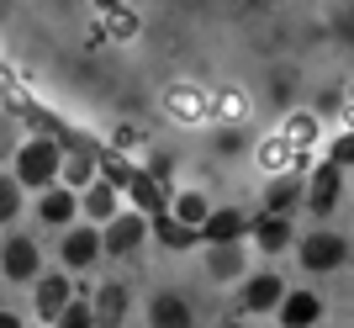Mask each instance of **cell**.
I'll return each mask as SVG.
<instances>
[{"label":"cell","instance_id":"1","mask_svg":"<svg viewBox=\"0 0 354 328\" xmlns=\"http://www.w3.org/2000/svg\"><path fill=\"white\" fill-rule=\"evenodd\" d=\"M59 143L53 138H32V143H16V180L21 185H48V180L59 175Z\"/></svg>","mask_w":354,"mask_h":328},{"label":"cell","instance_id":"2","mask_svg":"<svg viewBox=\"0 0 354 328\" xmlns=\"http://www.w3.org/2000/svg\"><path fill=\"white\" fill-rule=\"evenodd\" d=\"M143 239H148L143 212H111V217H106V233H101V249H111V254H133Z\"/></svg>","mask_w":354,"mask_h":328},{"label":"cell","instance_id":"3","mask_svg":"<svg viewBox=\"0 0 354 328\" xmlns=\"http://www.w3.org/2000/svg\"><path fill=\"white\" fill-rule=\"evenodd\" d=\"M0 265H6L11 281H37V275H43V254H37V244H32V239L16 233V239L6 244V254H0Z\"/></svg>","mask_w":354,"mask_h":328},{"label":"cell","instance_id":"4","mask_svg":"<svg viewBox=\"0 0 354 328\" xmlns=\"http://www.w3.org/2000/svg\"><path fill=\"white\" fill-rule=\"evenodd\" d=\"M344 254H349V249H344L339 233H312V239L301 244V265H307V270H339Z\"/></svg>","mask_w":354,"mask_h":328},{"label":"cell","instance_id":"5","mask_svg":"<svg viewBox=\"0 0 354 328\" xmlns=\"http://www.w3.org/2000/svg\"><path fill=\"white\" fill-rule=\"evenodd\" d=\"M307 191H312V196H307V207L317 212V217H328V212L339 207V191H344V175H339V164L328 159L323 170L312 175V185H307Z\"/></svg>","mask_w":354,"mask_h":328},{"label":"cell","instance_id":"6","mask_svg":"<svg viewBox=\"0 0 354 328\" xmlns=\"http://www.w3.org/2000/svg\"><path fill=\"white\" fill-rule=\"evenodd\" d=\"M64 302H69V275H37V318L59 323Z\"/></svg>","mask_w":354,"mask_h":328},{"label":"cell","instance_id":"7","mask_svg":"<svg viewBox=\"0 0 354 328\" xmlns=\"http://www.w3.org/2000/svg\"><path fill=\"white\" fill-rule=\"evenodd\" d=\"M281 297H286L281 275H254V281L243 286V307H249V313H270V307H281Z\"/></svg>","mask_w":354,"mask_h":328},{"label":"cell","instance_id":"8","mask_svg":"<svg viewBox=\"0 0 354 328\" xmlns=\"http://www.w3.org/2000/svg\"><path fill=\"white\" fill-rule=\"evenodd\" d=\"M95 254H101V233H90V228L64 233V265H69V270H85Z\"/></svg>","mask_w":354,"mask_h":328},{"label":"cell","instance_id":"9","mask_svg":"<svg viewBox=\"0 0 354 328\" xmlns=\"http://www.w3.org/2000/svg\"><path fill=\"white\" fill-rule=\"evenodd\" d=\"M249 233H254V244H259V249H270V254H281L286 244H291V223H286V212H265Z\"/></svg>","mask_w":354,"mask_h":328},{"label":"cell","instance_id":"10","mask_svg":"<svg viewBox=\"0 0 354 328\" xmlns=\"http://www.w3.org/2000/svg\"><path fill=\"white\" fill-rule=\"evenodd\" d=\"M243 249H238V239L233 244H212V254H207V275L212 281H233V275H243Z\"/></svg>","mask_w":354,"mask_h":328},{"label":"cell","instance_id":"11","mask_svg":"<svg viewBox=\"0 0 354 328\" xmlns=\"http://www.w3.org/2000/svg\"><path fill=\"white\" fill-rule=\"evenodd\" d=\"M127 286L122 281H111V286H101V297H95V323H122L127 318Z\"/></svg>","mask_w":354,"mask_h":328},{"label":"cell","instance_id":"12","mask_svg":"<svg viewBox=\"0 0 354 328\" xmlns=\"http://www.w3.org/2000/svg\"><path fill=\"white\" fill-rule=\"evenodd\" d=\"M148 323L153 328H185L191 323V307H185L180 297H153L148 302Z\"/></svg>","mask_w":354,"mask_h":328},{"label":"cell","instance_id":"13","mask_svg":"<svg viewBox=\"0 0 354 328\" xmlns=\"http://www.w3.org/2000/svg\"><path fill=\"white\" fill-rule=\"evenodd\" d=\"M281 313H286V323H291V328H307V323H317L323 302L312 297V291H291V297H281Z\"/></svg>","mask_w":354,"mask_h":328},{"label":"cell","instance_id":"14","mask_svg":"<svg viewBox=\"0 0 354 328\" xmlns=\"http://www.w3.org/2000/svg\"><path fill=\"white\" fill-rule=\"evenodd\" d=\"M153 239H159L164 249H191V244H196V228H191V223H180L175 212H169V217L159 212V223H153Z\"/></svg>","mask_w":354,"mask_h":328},{"label":"cell","instance_id":"15","mask_svg":"<svg viewBox=\"0 0 354 328\" xmlns=\"http://www.w3.org/2000/svg\"><path fill=\"white\" fill-rule=\"evenodd\" d=\"M201 233H207V244H233L238 233H243V217H238V212H207V217H201Z\"/></svg>","mask_w":354,"mask_h":328},{"label":"cell","instance_id":"16","mask_svg":"<svg viewBox=\"0 0 354 328\" xmlns=\"http://www.w3.org/2000/svg\"><path fill=\"white\" fill-rule=\"evenodd\" d=\"M127 185H133V201H138L143 212H164V196H169V191H164V180H153L148 170H143V175L133 170V180H127Z\"/></svg>","mask_w":354,"mask_h":328},{"label":"cell","instance_id":"17","mask_svg":"<svg viewBox=\"0 0 354 328\" xmlns=\"http://www.w3.org/2000/svg\"><path fill=\"white\" fill-rule=\"evenodd\" d=\"M85 212L95 217V223H106V217L117 212V185H111V180H101V185H85Z\"/></svg>","mask_w":354,"mask_h":328},{"label":"cell","instance_id":"18","mask_svg":"<svg viewBox=\"0 0 354 328\" xmlns=\"http://www.w3.org/2000/svg\"><path fill=\"white\" fill-rule=\"evenodd\" d=\"M59 175L69 180L74 191H85V185H90V175H95V149H80L69 164H59Z\"/></svg>","mask_w":354,"mask_h":328},{"label":"cell","instance_id":"19","mask_svg":"<svg viewBox=\"0 0 354 328\" xmlns=\"http://www.w3.org/2000/svg\"><path fill=\"white\" fill-rule=\"evenodd\" d=\"M37 212H43V223L64 228V223L74 217V191H48V196H43V207H37Z\"/></svg>","mask_w":354,"mask_h":328},{"label":"cell","instance_id":"20","mask_svg":"<svg viewBox=\"0 0 354 328\" xmlns=\"http://www.w3.org/2000/svg\"><path fill=\"white\" fill-rule=\"evenodd\" d=\"M296 201H301V185H296V180H286V175L265 191V207H270V212H291Z\"/></svg>","mask_w":354,"mask_h":328},{"label":"cell","instance_id":"21","mask_svg":"<svg viewBox=\"0 0 354 328\" xmlns=\"http://www.w3.org/2000/svg\"><path fill=\"white\" fill-rule=\"evenodd\" d=\"M175 217H180V223H191V228H201V217H207V196H201V191H180L175 196Z\"/></svg>","mask_w":354,"mask_h":328},{"label":"cell","instance_id":"22","mask_svg":"<svg viewBox=\"0 0 354 328\" xmlns=\"http://www.w3.org/2000/svg\"><path fill=\"white\" fill-rule=\"evenodd\" d=\"M16 207H21V180H16V175H0V223H11Z\"/></svg>","mask_w":354,"mask_h":328},{"label":"cell","instance_id":"23","mask_svg":"<svg viewBox=\"0 0 354 328\" xmlns=\"http://www.w3.org/2000/svg\"><path fill=\"white\" fill-rule=\"evenodd\" d=\"M59 323H69V328H85V323H95V307H85V302H64V313H59Z\"/></svg>","mask_w":354,"mask_h":328},{"label":"cell","instance_id":"24","mask_svg":"<svg viewBox=\"0 0 354 328\" xmlns=\"http://www.w3.org/2000/svg\"><path fill=\"white\" fill-rule=\"evenodd\" d=\"M101 170H106V180H111V185H127V180H133V164H127V159H111V154L101 159Z\"/></svg>","mask_w":354,"mask_h":328},{"label":"cell","instance_id":"25","mask_svg":"<svg viewBox=\"0 0 354 328\" xmlns=\"http://www.w3.org/2000/svg\"><path fill=\"white\" fill-rule=\"evenodd\" d=\"M11 154H16V122L0 117V159H11Z\"/></svg>","mask_w":354,"mask_h":328},{"label":"cell","instance_id":"26","mask_svg":"<svg viewBox=\"0 0 354 328\" xmlns=\"http://www.w3.org/2000/svg\"><path fill=\"white\" fill-rule=\"evenodd\" d=\"M133 32H138V16L133 11H117V16H111V37H133Z\"/></svg>","mask_w":354,"mask_h":328},{"label":"cell","instance_id":"27","mask_svg":"<svg viewBox=\"0 0 354 328\" xmlns=\"http://www.w3.org/2000/svg\"><path fill=\"white\" fill-rule=\"evenodd\" d=\"M333 164H339V170H344V164H354V133L333 143Z\"/></svg>","mask_w":354,"mask_h":328},{"label":"cell","instance_id":"28","mask_svg":"<svg viewBox=\"0 0 354 328\" xmlns=\"http://www.w3.org/2000/svg\"><path fill=\"white\" fill-rule=\"evenodd\" d=\"M169 170H175L169 154H153V159H148V175H153V180H169Z\"/></svg>","mask_w":354,"mask_h":328},{"label":"cell","instance_id":"29","mask_svg":"<svg viewBox=\"0 0 354 328\" xmlns=\"http://www.w3.org/2000/svg\"><path fill=\"white\" fill-rule=\"evenodd\" d=\"M259 159H265L270 170H281V164H286V143H265V154H259Z\"/></svg>","mask_w":354,"mask_h":328},{"label":"cell","instance_id":"30","mask_svg":"<svg viewBox=\"0 0 354 328\" xmlns=\"http://www.w3.org/2000/svg\"><path fill=\"white\" fill-rule=\"evenodd\" d=\"M16 323H21L16 313H0V328H16Z\"/></svg>","mask_w":354,"mask_h":328},{"label":"cell","instance_id":"31","mask_svg":"<svg viewBox=\"0 0 354 328\" xmlns=\"http://www.w3.org/2000/svg\"><path fill=\"white\" fill-rule=\"evenodd\" d=\"M344 37H349V43H354V16H349V21H344Z\"/></svg>","mask_w":354,"mask_h":328}]
</instances>
